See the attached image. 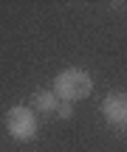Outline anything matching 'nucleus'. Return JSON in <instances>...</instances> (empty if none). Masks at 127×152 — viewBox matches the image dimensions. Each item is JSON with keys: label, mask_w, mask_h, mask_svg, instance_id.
<instances>
[{"label": "nucleus", "mask_w": 127, "mask_h": 152, "mask_svg": "<svg viewBox=\"0 0 127 152\" xmlns=\"http://www.w3.org/2000/svg\"><path fill=\"white\" fill-rule=\"evenodd\" d=\"M51 90L57 93L59 102H79V99L90 96L93 90V79H90L88 71L82 68H65L54 76V87Z\"/></svg>", "instance_id": "nucleus-1"}, {"label": "nucleus", "mask_w": 127, "mask_h": 152, "mask_svg": "<svg viewBox=\"0 0 127 152\" xmlns=\"http://www.w3.org/2000/svg\"><path fill=\"white\" fill-rule=\"evenodd\" d=\"M6 130L14 141H31L37 135V113L34 107H23V104H14L6 113Z\"/></svg>", "instance_id": "nucleus-2"}, {"label": "nucleus", "mask_w": 127, "mask_h": 152, "mask_svg": "<svg viewBox=\"0 0 127 152\" xmlns=\"http://www.w3.org/2000/svg\"><path fill=\"white\" fill-rule=\"evenodd\" d=\"M102 115L107 118V124L124 127L127 124V96L124 93H110L102 102Z\"/></svg>", "instance_id": "nucleus-3"}, {"label": "nucleus", "mask_w": 127, "mask_h": 152, "mask_svg": "<svg viewBox=\"0 0 127 152\" xmlns=\"http://www.w3.org/2000/svg\"><path fill=\"white\" fill-rule=\"evenodd\" d=\"M31 102H34V113H57V107H59V99L54 90H37Z\"/></svg>", "instance_id": "nucleus-4"}, {"label": "nucleus", "mask_w": 127, "mask_h": 152, "mask_svg": "<svg viewBox=\"0 0 127 152\" xmlns=\"http://www.w3.org/2000/svg\"><path fill=\"white\" fill-rule=\"evenodd\" d=\"M57 115H59V118H71V115H73V104H71V102H59Z\"/></svg>", "instance_id": "nucleus-5"}]
</instances>
